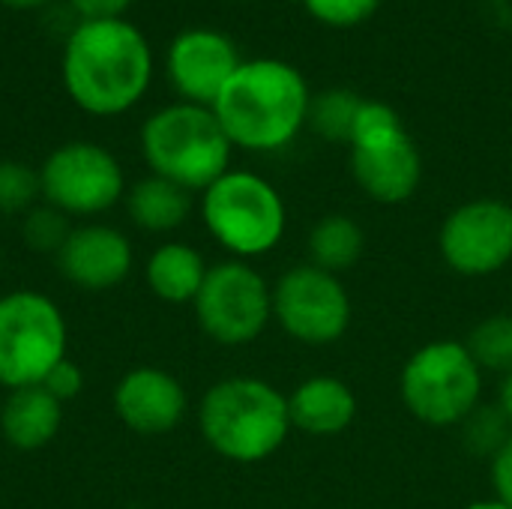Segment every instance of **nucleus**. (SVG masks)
<instances>
[{"label":"nucleus","mask_w":512,"mask_h":509,"mask_svg":"<svg viewBox=\"0 0 512 509\" xmlns=\"http://www.w3.org/2000/svg\"><path fill=\"white\" fill-rule=\"evenodd\" d=\"M273 318L294 342L333 345L351 327V297L339 276L300 264L273 285Z\"/></svg>","instance_id":"10"},{"label":"nucleus","mask_w":512,"mask_h":509,"mask_svg":"<svg viewBox=\"0 0 512 509\" xmlns=\"http://www.w3.org/2000/svg\"><path fill=\"white\" fill-rule=\"evenodd\" d=\"M36 198H42L39 171L15 159H0V213H27L36 204Z\"/></svg>","instance_id":"24"},{"label":"nucleus","mask_w":512,"mask_h":509,"mask_svg":"<svg viewBox=\"0 0 512 509\" xmlns=\"http://www.w3.org/2000/svg\"><path fill=\"white\" fill-rule=\"evenodd\" d=\"M291 426L312 438H336L351 429L357 417L354 390L333 375H312L288 396Z\"/></svg>","instance_id":"16"},{"label":"nucleus","mask_w":512,"mask_h":509,"mask_svg":"<svg viewBox=\"0 0 512 509\" xmlns=\"http://www.w3.org/2000/svg\"><path fill=\"white\" fill-rule=\"evenodd\" d=\"M207 234L237 261L273 252L285 237V201L270 180L255 171L228 168L201 192Z\"/></svg>","instance_id":"5"},{"label":"nucleus","mask_w":512,"mask_h":509,"mask_svg":"<svg viewBox=\"0 0 512 509\" xmlns=\"http://www.w3.org/2000/svg\"><path fill=\"white\" fill-rule=\"evenodd\" d=\"M72 222L66 213L54 210L51 204H39L30 207L21 219V240L27 249L42 252V255H57L66 243V237L72 234Z\"/></svg>","instance_id":"23"},{"label":"nucleus","mask_w":512,"mask_h":509,"mask_svg":"<svg viewBox=\"0 0 512 509\" xmlns=\"http://www.w3.org/2000/svg\"><path fill=\"white\" fill-rule=\"evenodd\" d=\"M153 48L129 18L75 21L63 36L60 81L75 108L90 117L132 111L153 84Z\"/></svg>","instance_id":"1"},{"label":"nucleus","mask_w":512,"mask_h":509,"mask_svg":"<svg viewBox=\"0 0 512 509\" xmlns=\"http://www.w3.org/2000/svg\"><path fill=\"white\" fill-rule=\"evenodd\" d=\"M462 441H465V447L471 450V453H477V456H495L501 447H504V441L512 435V426L507 423V417L501 414V408L498 405H492V408H486V405H480L465 423H462Z\"/></svg>","instance_id":"25"},{"label":"nucleus","mask_w":512,"mask_h":509,"mask_svg":"<svg viewBox=\"0 0 512 509\" xmlns=\"http://www.w3.org/2000/svg\"><path fill=\"white\" fill-rule=\"evenodd\" d=\"M138 147L150 174L165 177L186 192H204L216 183L231 168L234 153L213 108L192 102L156 108L141 123Z\"/></svg>","instance_id":"4"},{"label":"nucleus","mask_w":512,"mask_h":509,"mask_svg":"<svg viewBox=\"0 0 512 509\" xmlns=\"http://www.w3.org/2000/svg\"><path fill=\"white\" fill-rule=\"evenodd\" d=\"M132 0H66V9L75 15V21H108V18H126Z\"/></svg>","instance_id":"28"},{"label":"nucleus","mask_w":512,"mask_h":509,"mask_svg":"<svg viewBox=\"0 0 512 509\" xmlns=\"http://www.w3.org/2000/svg\"><path fill=\"white\" fill-rule=\"evenodd\" d=\"M246 3H252V0H246Z\"/></svg>","instance_id":"34"},{"label":"nucleus","mask_w":512,"mask_h":509,"mask_svg":"<svg viewBox=\"0 0 512 509\" xmlns=\"http://www.w3.org/2000/svg\"><path fill=\"white\" fill-rule=\"evenodd\" d=\"M363 249H366V231L360 228L357 219L345 213L324 216L309 231V264L333 276L351 270L363 258Z\"/></svg>","instance_id":"20"},{"label":"nucleus","mask_w":512,"mask_h":509,"mask_svg":"<svg viewBox=\"0 0 512 509\" xmlns=\"http://www.w3.org/2000/svg\"><path fill=\"white\" fill-rule=\"evenodd\" d=\"M123 204H126L129 219L141 231L168 234V231H177L189 219V213H192V192H186L183 186H177V183H171L165 177L147 174V177L135 180L126 189Z\"/></svg>","instance_id":"19"},{"label":"nucleus","mask_w":512,"mask_h":509,"mask_svg":"<svg viewBox=\"0 0 512 509\" xmlns=\"http://www.w3.org/2000/svg\"><path fill=\"white\" fill-rule=\"evenodd\" d=\"M303 6L315 21L345 30L369 21L378 12L381 0H303Z\"/></svg>","instance_id":"26"},{"label":"nucleus","mask_w":512,"mask_h":509,"mask_svg":"<svg viewBox=\"0 0 512 509\" xmlns=\"http://www.w3.org/2000/svg\"><path fill=\"white\" fill-rule=\"evenodd\" d=\"M198 327L219 345L255 342L273 321V288L249 261H222L207 270L195 297Z\"/></svg>","instance_id":"9"},{"label":"nucleus","mask_w":512,"mask_h":509,"mask_svg":"<svg viewBox=\"0 0 512 509\" xmlns=\"http://www.w3.org/2000/svg\"><path fill=\"white\" fill-rule=\"evenodd\" d=\"M201 438L213 453L237 465H255L279 453L291 426L288 396L270 381L234 375L216 381L198 408Z\"/></svg>","instance_id":"3"},{"label":"nucleus","mask_w":512,"mask_h":509,"mask_svg":"<svg viewBox=\"0 0 512 509\" xmlns=\"http://www.w3.org/2000/svg\"><path fill=\"white\" fill-rule=\"evenodd\" d=\"M204 255L189 243H162L150 252L144 264V279L153 297L171 306L195 303L204 279H207Z\"/></svg>","instance_id":"18"},{"label":"nucleus","mask_w":512,"mask_h":509,"mask_svg":"<svg viewBox=\"0 0 512 509\" xmlns=\"http://www.w3.org/2000/svg\"><path fill=\"white\" fill-rule=\"evenodd\" d=\"M39 387H45L57 402H72L84 390V372L78 369V363H72L66 357L45 375V381Z\"/></svg>","instance_id":"27"},{"label":"nucleus","mask_w":512,"mask_h":509,"mask_svg":"<svg viewBox=\"0 0 512 509\" xmlns=\"http://www.w3.org/2000/svg\"><path fill=\"white\" fill-rule=\"evenodd\" d=\"M492 489H495V501L512 509V435L492 456Z\"/></svg>","instance_id":"29"},{"label":"nucleus","mask_w":512,"mask_h":509,"mask_svg":"<svg viewBox=\"0 0 512 509\" xmlns=\"http://www.w3.org/2000/svg\"><path fill=\"white\" fill-rule=\"evenodd\" d=\"M36 171L42 201L69 219L108 213L126 198L120 159L96 141H66L54 147Z\"/></svg>","instance_id":"8"},{"label":"nucleus","mask_w":512,"mask_h":509,"mask_svg":"<svg viewBox=\"0 0 512 509\" xmlns=\"http://www.w3.org/2000/svg\"><path fill=\"white\" fill-rule=\"evenodd\" d=\"M498 408H501V414L507 417V423L512 426V372L504 375V381H501V390H498Z\"/></svg>","instance_id":"30"},{"label":"nucleus","mask_w":512,"mask_h":509,"mask_svg":"<svg viewBox=\"0 0 512 509\" xmlns=\"http://www.w3.org/2000/svg\"><path fill=\"white\" fill-rule=\"evenodd\" d=\"M69 327L60 306L39 291L0 297V387H39L69 354Z\"/></svg>","instance_id":"7"},{"label":"nucleus","mask_w":512,"mask_h":509,"mask_svg":"<svg viewBox=\"0 0 512 509\" xmlns=\"http://www.w3.org/2000/svg\"><path fill=\"white\" fill-rule=\"evenodd\" d=\"M309 84L297 66L279 57L243 60L213 102L228 141L252 153L288 147L309 120Z\"/></svg>","instance_id":"2"},{"label":"nucleus","mask_w":512,"mask_h":509,"mask_svg":"<svg viewBox=\"0 0 512 509\" xmlns=\"http://www.w3.org/2000/svg\"><path fill=\"white\" fill-rule=\"evenodd\" d=\"M240 63L243 57L234 39L216 27H186L165 51V75L171 90L180 96V102L207 108H213Z\"/></svg>","instance_id":"12"},{"label":"nucleus","mask_w":512,"mask_h":509,"mask_svg":"<svg viewBox=\"0 0 512 509\" xmlns=\"http://www.w3.org/2000/svg\"><path fill=\"white\" fill-rule=\"evenodd\" d=\"M465 509H510V507H504L501 501H477V504H471V507H465Z\"/></svg>","instance_id":"32"},{"label":"nucleus","mask_w":512,"mask_h":509,"mask_svg":"<svg viewBox=\"0 0 512 509\" xmlns=\"http://www.w3.org/2000/svg\"><path fill=\"white\" fill-rule=\"evenodd\" d=\"M63 426V402L45 387L12 390L0 408V435L9 447L33 453L48 447Z\"/></svg>","instance_id":"17"},{"label":"nucleus","mask_w":512,"mask_h":509,"mask_svg":"<svg viewBox=\"0 0 512 509\" xmlns=\"http://www.w3.org/2000/svg\"><path fill=\"white\" fill-rule=\"evenodd\" d=\"M189 399L180 384L165 369L138 366L129 369L114 387V414L135 435H168L186 417Z\"/></svg>","instance_id":"14"},{"label":"nucleus","mask_w":512,"mask_h":509,"mask_svg":"<svg viewBox=\"0 0 512 509\" xmlns=\"http://www.w3.org/2000/svg\"><path fill=\"white\" fill-rule=\"evenodd\" d=\"M51 3H57V0H0V6H6V9H24V12L48 9Z\"/></svg>","instance_id":"31"},{"label":"nucleus","mask_w":512,"mask_h":509,"mask_svg":"<svg viewBox=\"0 0 512 509\" xmlns=\"http://www.w3.org/2000/svg\"><path fill=\"white\" fill-rule=\"evenodd\" d=\"M60 276L81 291H111L132 273L129 237L105 222L75 225L63 249L54 255Z\"/></svg>","instance_id":"13"},{"label":"nucleus","mask_w":512,"mask_h":509,"mask_svg":"<svg viewBox=\"0 0 512 509\" xmlns=\"http://www.w3.org/2000/svg\"><path fill=\"white\" fill-rule=\"evenodd\" d=\"M465 348L483 372H512V315L498 312L483 318L465 339Z\"/></svg>","instance_id":"22"},{"label":"nucleus","mask_w":512,"mask_h":509,"mask_svg":"<svg viewBox=\"0 0 512 509\" xmlns=\"http://www.w3.org/2000/svg\"><path fill=\"white\" fill-rule=\"evenodd\" d=\"M360 105H363V99H360L354 90L330 87V90L312 96L306 126H309L315 135H321L324 141L351 144V132H354V120H357Z\"/></svg>","instance_id":"21"},{"label":"nucleus","mask_w":512,"mask_h":509,"mask_svg":"<svg viewBox=\"0 0 512 509\" xmlns=\"http://www.w3.org/2000/svg\"><path fill=\"white\" fill-rule=\"evenodd\" d=\"M483 369L456 339H438L417 348L402 366L399 393L408 414L426 426H462L483 396Z\"/></svg>","instance_id":"6"},{"label":"nucleus","mask_w":512,"mask_h":509,"mask_svg":"<svg viewBox=\"0 0 512 509\" xmlns=\"http://www.w3.org/2000/svg\"><path fill=\"white\" fill-rule=\"evenodd\" d=\"M291 3H303V0H291Z\"/></svg>","instance_id":"33"},{"label":"nucleus","mask_w":512,"mask_h":509,"mask_svg":"<svg viewBox=\"0 0 512 509\" xmlns=\"http://www.w3.org/2000/svg\"><path fill=\"white\" fill-rule=\"evenodd\" d=\"M351 171L357 186L378 204L408 201L423 180V159L408 129L351 144Z\"/></svg>","instance_id":"15"},{"label":"nucleus","mask_w":512,"mask_h":509,"mask_svg":"<svg viewBox=\"0 0 512 509\" xmlns=\"http://www.w3.org/2000/svg\"><path fill=\"white\" fill-rule=\"evenodd\" d=\"M438 249L459 276H492L512 261V204L474 198L459 204L441 225Z\"/></svg>","instance_id":"11"}]
</instances>
